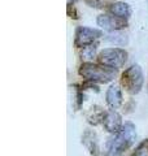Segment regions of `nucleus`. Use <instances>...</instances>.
Instances as JSON below:
<instances>
[{
    "instance_id": "20e7f679",
    "label": "nucleus",
    "mask_w": 148,
    "mask_h": 156,
    "mask_svg": "<svg viewBox=\"0 0 148 156\" xmlns=\"http://www.w3.org/2000/svg\"><path fill=\"white\" fill-rule=\"evenodd\" d=\"M97 60L101 65L120 69L127 61V52L122 48H105L97 55Z\"/></svg>"
},
{
    "instance_id": "4468645a",
    "label": "nucleus",
    "mask_w": 148,
    "mask_h": 156,
    "mask_svg": "<svg viewBox=\"0 0 148 156\" xmlns=\"http://www.w3.org/2000/svg\"><path fill=\"white\" fill-rule=\"evenodd\" d=\"M95 52H96V43H93V44L83 48L81 56H82V58H85V60H91V58L95 57Z\"/></svg>"
},
{
    "instance_id": "6e6552de",
    "label": "nucleus",
    "mask_w": 148,
    "mask_h": 156,
    "mask_svg": "<svg viewBox=\"0 0 148 156\" xmlns=\"http://www.w3.org/2000/svg\"><path fill=\"white\" fill-rule=\"evenodd\" d=\"M105 99H107V104L111 107L112 109L118 108L122 104V91L118 85H112L109 89L107 90L105 94Z\"/></svg>"
},
{
    "instance_id": "39448f33",
    "label": "nucleus",
    "mask_w": 148,
    "mask_h": 156,
    "mask_svg": "<svg viewBox=\"0 0 148 156\" xmlns=\"http://www.w3.org/2000/svg\"><path fill=\"white\" fill-rule=\"evenodd\" d=\"M103 37V31L99 29H92L87 26H78L76 30L74 46L77 48H85L87 46L93 44V42Z\"/></svg>"
},
{
    "instance_id": "9b49d317",
    "label": "nucleus",
    "mask_w": 148,
    "mask_h": 156,
    "mask_svg": "<svg viewBox=\"0 0 148 156\" xmlns=\"http://www.w3.org/2000/svg\"><path fill=\"white\" fill-rule=\"evenodd\" d=\"M107 112L104 109H101L100 107H93L90 116H88V122L91 125H99V124H103L104 121V117H105Z\"/></svg>"
},
{
    "instance_id": "f8f14e48",
    "label": "nucleus",
    "mask_w": 148,
    "mask_h": 156,
    "mask_svg": "<svg viewBox=\"0 0 148 156\" xmlns=\"http://www.w3.org/2000/svg\"><path fill=\"white\" fill-rule=\"evenodd\" d=\"M83 143H85L92 154H97L99 148H97V140H96V135L91 133V131H86L85 135H83Z\"/></svg>"
},
{
    "instance_id": "0eeeda50",
    "label": "nucleus",
    "mask_w": 148,
    "mask_h": 156,
    "mask_svg": "<svg viewBox=\"0 0 148 156\" xmlns=\"http://www.w3.org/2000/svg\"><path fill=\"white\" fill-rule=\"evenodd\" d=\"M103 126L108 133L112 134H117L118 131L122 129V119L118 112H116L115 109H111L105 113L104 121H103Z\"/></svg>"
},
{
    "instance_id": "ddd939ff",
    "label": "nucleus",
    "mask_w": 148,
    "mask_h": 156,
    "mask_svg": "<svg viewBox=\"0 0 148 156\" xmlns=\"http://www.w3.org/2000/svg\"><path fill=\"white\" fill-rule=\"evenodd\" d=\"M130 156H148V139L138 144V147Z\"/></svg>"
},
{
    "instance_id": "423d86ee",
    "label": "nucleus",
    "mask_w": 148,
    "mask_h": 156,
    "mask_svg": "<svg viewBox=\"0 0 148 156\" xmlns=\"http://www.w3.org/2000/svg\"><path fill=\"white\" fill-rule=\"evenodd\" d=\"M96 22L101 29H104L105 31H109V33L120 31L127 26L126 20L116 17V16H113V14L112 16H109V14H100V16L96 18Z\"/></svg>"
},
{
    "instance_id": "dca6fc26",
    "label": "nucleus",
    "mask_w": 148,
    "mask_h": 156,
    "mask_svg": "<svg viewBox=\"0 0 148 156\" xmlns=\"http://www.w3.org/2000/svg\"><path fill=\"white\" fill-rule=\"evenodd\" d=\"M66 13H68V16L70 17V18H73V20H78V18H79V14H78L77 8H76V5H74V4H69V3H68Z\"/></svg>"
},
{
    "instance_id": "f03ea898",
    "label": "nucleus",
    "mask_w": 148,
    "mask_h": 156,
    "mask_svg": "<svg viewBox=\"0 0 148 156\" xmlns=\"http://www.w3.org/2000/svg\"><path fill=\"white\" fill-rule=\"evenodd\" d=\"M78 72L81 77L92 83H108L116 77V69L105 65H97L93 62H83Z\"/></svg>"
},
{
    "instance_id": "f257e3e1",
    "label": "nucleus",
    "mask_w": 148,
    "mask_h": 156,
    "mask_svg": "<svg viewBox=\"0 0 148 156\" xmlns=\"http://www.w3.org/2000/svg\"><path fill=\"white\" fill-rule=\"evenodd\" d=\"M135 139H136V129L134 124L125 122L122 129L111 140L107 156H123V154L134 144Z\"/></svg>"
},
{
    "instance_id": "2eb2a0df",
    "label": "nucleus",
    "mask_w": 148,
    "mask_h": 156,
    "mask_svg": "<svg viewBox=\"0 0 148 156\" xmlns=\"http://www.w3.org/2000/svg\"><path fill=\"white\" fill-rule=\"evenodd\" d=\"M87 5H90L92 8H103V7H105L107 4H113L115 2L113 0H85Z\"/></svg>"
},
{
    "instance_id": "7ed1b4c3",
    "label": "nucleus",
    "mask_w": 148,
    "mask_h": 156,
    "mask_svg": "<svg viewBox=\"0 0 148 156\" xmlns=\"http://www.w3.org/2000/svg\"><path fill=\"white\" fill-rule=\"evenodd\" d=\"M143 83H144V76L142 68L138 64L129 66L121 74V85L130 95L139 94L143 89Z\"/></svg>"
},
{
    "instance_id": "9d476101",
    "label": "nucleus",
    "mask_w": 148,
    "mask_h": 156,
    "mask_svg": "<svg viewBox=\"0 0 148 156\" xmlns=\"http://www.w3.org/2000/svg\"><path fill=\"white\" fill-rule=\"evenodd\" d=\"M105 39L109 43H113V44H116V46H126L127 42H129V38H127V35L125 33H121V31L109 33L105 37Z\"/></svg>"
},
{
    "instance_id": "1a4fd4ad",
    "label": "nucleus",
    "mask_w": 148,
    "mask_h": 156,
    "mask_svg": "<svg viewBox=\"0 0 148 156\" xmlns=\"http://www.w3.org/2000/svg\"><path fill=\"white\" fill-rule=\"evenodd\" d=\"M109 12L116 17H120L123 20H127L131 16V8L127 3L123 2H115L109 5Z\"/></svg>"
}]
</instances>
